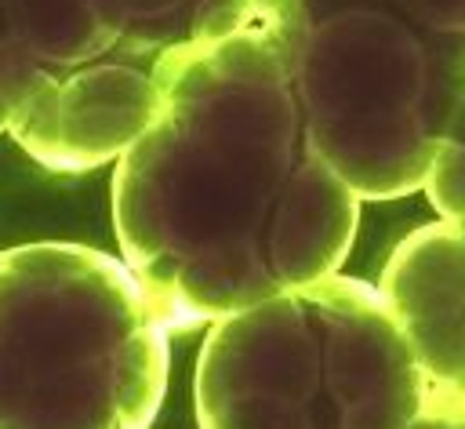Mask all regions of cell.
<instances>
[{
	"label": "cell",
	"instance_id": "9c48e42d",
	"mask_svg": "<svg viewBox=\"0 0 465 429\" xmlns=\"http://www.w3.org/2000/svg\"><path fill=\"white\" fill-rule=\"evenodd\" d=\"M392 4L432 33L465 36V0H392Z\"/></svg>",
	"mask_w": 465,
	"mask_h": 429
},
{
	"label": "cell",
	"instance_id": "277c9868",
	"mask_svg": "<svg viewBox=\"0 0 465 429\" xmlns=\"http://www.w3.org/2000/svg\"><path fill=\"white\" fill-rule=\"evenodd\" d=\"M294 80L323 164L360 200L411 196L465 98V36L392 0H305Z\"/></svg>",
	"mask_w": 465,
	"mask_h": 429
},
{
	"label": "cell",
	"instance_id": "8992f818",
	"mask_svg": "<svg viewBox=\"0 0 465 429\" xmlns=\"http://www.w3.org/2000/svg\"><path fill=\"white\" fill-rule=\"evenodd\" d=\"M160 87L142 65H94L44 84L15 116L18 145L51 171L116 164L153 124Z\"/></svg>",
	"mask_w": 465,
	"mask_h": 429
},
{
	"label": "cell",
	"instance_id": "7a4b0ae2",
	"mask_svg": "<svg viewBox=\"0 0 465 429\" xmlns=\"http://www.w3.org/2000/svg\"><path fill=\"white\" fill-rule=\"evenodd\" d=\"M425 382L378 287L323 276L211 324L200 429H411Z\"/></svg>",
	"mask_w": 465,
	"mask_h": 429
},
{
	"label": "cell",
	"instance_id": "ba28073f",
	"mask_svg": "<svg viewBox=\"0 0 465 429\" xmlns=\"http://www.w3.org/2000/svg\"><path fill=\"white\" fill-rule=\"evenodd\" d=\"M425 196L432 200L440 218H450L465 229V98L447 127V135L436 145V156L429 164Z\"/></svg>",
	"mask_w": 465,
	"mask_h": 429
},
{
	"label": "cell",
	"instance_id": "6da1fadb",
	"mask_svg": "<svg viewBox=\"0 0 465 429\" xmlns=\"http://www.w3.org/2000/svg\"><path fill=\"white\" fill-rule=\"evenodd\" d=\"M305 0H203L153 65L160 109L116 160L113 222L163 327L218 324L334 276L360 196L312 145L294 44Z\"/></svg>",
	"mask_w": 465,
	"mask_h": 429
},
{
	"label": "cell",
	"instance_id": "30bf717a",
	"mask_svg": "<svg viewBox=\"0 0 465 429\" xmlns=\"http://www.w3.org/2000/svg\"><path fill=\"white\" fill-rule=\"evenodd\" d=\"M411 429H465V418H447V414H421Z\"/></svg>",
	"mask_w": 465,
	"mask_h": 429
},
{
	"label": "cell",
	"instance_id": "3957f363",
	"mask_svg": "<svg viewBox=\"0 0 465 429\" xmlns=\"http://www.w3.org/2000/svg\"><path fill=\"white\" fill-rule=\"evenodd\" d=\"M163 389L167 327L127 262L0 251V429H149Z\"/></svg>",
	"mask_w": 465,
	"mask_h": 429
},
{
	"label": "cell",
	"instance_id": "52a82bcc",
	"mask_svg": "<svg viewBox=\"0 0 465 429\" xmlns=\"http://www.w3.org/2000/svg\"><path fill=\"white\" fill-rule=\"evenodd\" d=\"M51 84V73L33 51L25 0H0V131H11L22 105Z\"/></svg>",
	"mask_w": 465,
	"mask_h": 429
},
{
	"label": "cell",
	"instance_id": "5b68a950",
	"mask_svg": "<svg viewBox=\"0 0 465 429\" xmlns=\"http://www.w3.org/2000/svg\"><path fill=\"white\" fill-rule=\"evenodd\" d=\"M425 382V414L465 418V229L436 218L396 244L381 280Z\"/></svg>",
	"mask_w": 465,
	"mask_h": 429
}]
</instances>
